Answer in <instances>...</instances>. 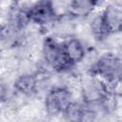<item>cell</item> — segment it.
I'll use <instances>...</instances> for the list:
<instances>
[{
  "instance_id": "1",
  "label": "cell",
  "mask_w": 122,
  "mask_h": 122,
  "mask_svg": "<svg viewBox=\"0 0 122 122\" xmlns=\"http://www.w3.org/2000/svg\"><path fill=\"white\" fill-rule=\"evenodd\" d=\"M30 22L37 25L45 30L47 29L52 30V27L57 20L53 11L51 1H36L31 9L29 10Z\"/></svg>"
},
{
  "instance_id": "2",
  "label": "cell",
  "mask_w": 122,
  "mask_h": 122,
  "mask_svg": "<svg viewBox=\"0 0 122 122\" xmlns=\"http://www.w3.org/2000/svg\"><path fill=\"white\" fill-rule=\"evenodd\" d=\"M63 51L70 63L74 67L80 64L88 53L87 46L76 36H71L64 40Z\"/></svg>"
},
{
  "instance_id": "3",
  "label": "cell",
  "mask_w": 122,
  "mask_h": 122,
  "mask_svg": "<svg viewBox=\"0 0 122 122\" xmlns=\"http://www.w3.org/2000/svg\"><path fill=\"white\" fill-rule=\"evenodd\" d=\"M97 10L96 1L91 0H73L70 1L69 16L74 20H84L91 17Z\"/></svg>"
},
{
  "instance_id": "4",
  "label": "cell",
  "mask_w": 122,
  "mask_h": 122,
  "mask_svg": "<svg viewBox=\"0 0 122 122\" xmlns=\"http://www.w3.org/2000/svg\"><path fill=\"white\" fill-rule=\"evenodd\" d=\"M12 88L15 92L31 97L36 95L37 78L35 74H17L12 82Z\"/></svg>"
},
{
  "instance_id": "5",
  "label": "cell",
  "mask_w": 122,
  "mask_h": 122,
  "mask_svg": "<svg viewBox=\"0 0 122 122\" xmlns=\"http://www.w3.org/2000/svg\"><path fill=\"white\" fill-rule=\"evenodd\" d=\"M102 14L111 33L122 31V10L114 2L108 3Z\"/></svg>"
},
{
  "instance_id": "6",
  "label": "cell",
  "mask_w": 122,
  "mask_h": 122,
  "mask_svg": "<svg viewBox=\"0 0 122 122\" xmlns=\"http://www.w3.org/2000/svg\"><path fill=\"white\" fill-rule=\"evenodd\" d=\"M84 109V103L73 101L63 112V116L67 122H79Z\"/></svg>"
}]
</instances>
